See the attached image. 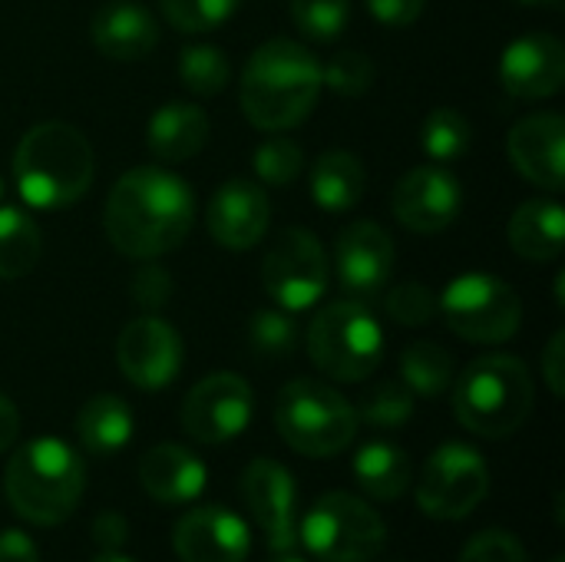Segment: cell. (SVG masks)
Here are the masks:
<instances>
[{"label": "cell", "instance_id": "obj_21", "mask_svg": "<svg viewBox=\"0 0 565 562\" xmlns=\"http://www.w3.org/2000/svg\"><path fill=\"white\" fill-rule=\"evenodd\" d=\"M89 36L103 56L119 60V63H132V60H142L156 50L159 23L142 3L113 0V3H103L96 10V17L89 23Z\"/></svg>", "mask_w": 565, "mask_h": 562}, {"label": "cell", "instance_id": "obj_14", "mask_svg": "<svg viewBox=\"0 0 565 562\" xmlns=\"http://www.w3.org/2000/svg\"><path fill=\"white\" fill-rule=\"evenodd\" d=\"M242 500L268 540L271 553L298 547V487L285 464L258 457L242 474Z\"/></svg>", "mask_w": 565, "mask_h": 562}, {"label": "cell", "instance_id": "obj_45", "mask_svg": "<svg viewBox=\"0 0 565 562\" xmlns=\"http://www.w3.org/2000/svg\"><path fill=\"white\" fill-rule=\"evenodd\" d=\"M17 434H20V414H17V404H13L7 394H0V454L13 447Z\"/></svg>", "mask_w": 565, "mask_h": 562}, {"label": "cell", "instance_id": "obj_36", "mask_svg": "<svg viewBox=\"0 0 565 562\" xmlns=\"http://www.w3.org/2000/svg\"><path fill=\"white\" fill-rule=\"evenodd\" d=\"M242 0H159L162 17L179 33H212L232 20Z\"/></svg>", "mask_w": 565, "mask_h": 562}, {"label": "cell", "instance_id": "obj_13", "mask_svg": "<svg viewBox=\"0 0 565 562\" xmlns=\"http://www.w3.org/2000/svg\"><path fill=\"white\" fill-rule=\"evenodd\" d=\"M334 272L344 298L371 305L394 275V238L377 222H351L334 238Z\"/></svg>", "mask_w": 565, "mask_h": 562}, {"label": "cell", "instance_id": "obj_29", "mask_svg": "<svg viewBox=\"0 0 565 562\" xmlns=\"http://www.w3.org/2000/svg\"><path fill=\"white\" fill-rule=\"evenodd\" d=\"M401 384L414 397H440L454 384V358L447 348L417 341L401 354Z\"/></svg>", "mask_w": 565, "mask_h": 562}, {"label": "cell", "instance_id": "obj_20", "mask_svg": "<svg viewBox=\"0 0 565 562\" xmlns=\"http://www.w3.org/2000/svg\"><path fill=\"white\" fill-rule=\"evenodd\" d=\"M513 169L540 189L563 192L565 185V119L559 113H533L507 136Z\"/></svg>", "mask_w": 565, "mask_h": 562}, {"label": "cell", "instance_id": "obj_9", "mask_svg": "<svg viewBox=\"0 0 565 562\" xmlns=\"http://www.w3.org/2000/svg\"><path fill=\"white\" fill-rule=\"evenodd\" d=\"M437 315H444L447 328L470 344H503L523 325V301L503 278L467 272L444 288Z\"/></svg>", "mask_w": 565, "mask_h": 562}, {"label": "cell", "instance_id": "obj_15", "mask_svg": "<svg viewBox=\"0 0 565 562\" xmlns=\"http://www.w3.org/2000/svg\"><path fill=\"white\" fill-rule=\"evenodd\" d=\"M182 338L159 315L132 318L116 341V364L122 378L142 391L169 388L182 371Z\"/></svg>", "mask_w": 565, "mask_h": 562}, {"label": "cell", "instance_id": "obj_3", "mask_svg": "<svg viewBox=\"0 0 565 562\" xmlns=\"http://www.w3.org/2000/svg\"><path fill=\"white\" fill-rule=\"evenodd\" d=\"M13 185L30 209H66L93 185L89 139L60 119L30 126L13 152Z\"/></svg>", "mask_w": 565, "mask_h": 562}, {"label": "cell", "instance_id": "obj_26", "mask_svg": "<svg viewBox=\"0 0 565 562\" xmlns=\"http://www.w3.org/2000/svg\"><path fill=\"white\" fill-rule=\"evenodd\" d=\"M132 431H136L132 411L116 394H96L76 414V437L96 457L119 454L132 441Z\"/></svg>", "mask_w": 565, "mask_h": 562}, {"label": "cell", "instance_id": "obj_46", "mask_svg": "<svg viewBox=\"0 0 565 562\" xmlns=\"http://www.w3.org/2000/svg\"><path fill=\"white\" fill-rule=\"evenodd\" d=\"M516 3H523V7H546V10L563 7V0H516Z\"/></svg>", "mask_w": 565, "mask_h": 562}, {"label": "cell", "instance_id": "obj_5", "mask_svg": "<svg viewBox=\"0 0 565 562\" xmlns=\"http://www.w3.org/2000/svg\"><path fill=\"white\" fill-rule=\"evenodd\" d=\"M533 401V374L513 354L477 358L454 384V414L460 427L483 441H503L516 434L530 421Z\"/></svg>", "mask_w": 565, "mask_h": 562}, {"label": "cell", "instance_id": "obj_22", "mask_svg": "<svg viewBox=\"0 0 565 562\" xmlns=\"http://www.w3.org/2000/svg\"><path fill=\"white\" fill-rule=\"evenodd\" d=\"M139 484L142 490L166 507H182L202 497L209 484L205 464L182 444H156L142 454L139 464Z\"/></svg>", "mask_w": 565, "mask_h": 562}, {"label": "cell", "instance_id": "obj_6", "mask_svg": "<svg viewBox=\"0 0 565 562\" xmlns=\"http://www.w3.org/2000/svg\"><path fill=\"white\" fill-rule=\"evenodd\" d=\"M358 411L324 381L298 378L281 388L275 401V427L281 441L311 460L344 454L358 437Z\"/></svg>", "mask_w": 565, "mask_h": 562}, {"label": "cell", "instance_id": "obj_12", "mask_svg": "<svg viewBox=\"0 0 565 562\" xmlns=\"http://www.w3.org/2000/svg\"><path fill=\"white\" fill-rule=\"evenodd\" d=\"M255 411V394L245 378L232 371H215L202 378L182 401V431L199 444H228L248 424Z\"/></svg>", "mask_w": 565, "mask_h": 562}, {"label": "cell", "instance_id": "obj_16", "mask_svg": "<svg viewBox=\"0 0 565 562\" xmlns=\"http://www.w3.org/2000/svg\"><path fill=\"white\" fill-rule=\"evenodd\" d=\"M391 209L394 219L417 235L444 232L457 222L463 209V182L447 166H417L397 179L391 192Z\"/></svg>", "mask_w": 565, "mask_h": 562}, {"label": "cell", "instance_id": "obj_4", "mask_svg": "<svg viewBox=\"0 0 565 562\" xmlns=\"http://www.w3.org/2000/svg\"><path fill=\"white\" fill-rule=\"evenodd\" d=\"M83 457L60 437H36L10 454L3 497L10 510L33 527H60L83 500Z\"/></svg>", "mask_w": 565, "mask_h": 562}, {"label": "cell", "instance_id": "obj_33", "mask_svg": "<svg viewBox=\"0 0 565 562\" xmlns=\"http://www.w3.org/2000/svg\"><path fill=\"white\" fill-rule=\"evenodd\" d=\"M248 341L252 351L262 358H288L298 348V321L285 308H265L255 311L248 321Z\"/></svg>", "mask_w": 565, "mask_h": 562}, {"label": "cell", "instance_id": "obj_19", "mask_svg": "<svg viewBox=\"0 0 565 562\" xmlns=\"http://www.w3.org/2000/svg\"><path fill=\"white\" fill-rule=\"evenodd\" d=\"M268 222H271L268 192L248 179H232V182L218 185L209 202V212H205L209 235L215 238V245H222L228 252L255 248L265 238Z\"/></svg>", "mask_w": 565, "mask_h": 562}, {"label": "cell", "instance_id": "obj_28", "mask_svg": "<svg viewBox=\"0 0 565 562\" xmlns=\"http://www.w3.org/2000/svg\"><path fill=\"white\" fill-rule=\"evenodd\" d=\"M43 255V232L30 212L17 205H0V278H26Z\"/></svg>", "mask_w": 565, "mask_h": 562}, {"label": "cell", "instance_id": "obj_1", "mask_svg": "<svg viewBox=\"0 0 565 562\" xmlns=\"http://www.w3.org/2000/svg\"><path fill=\"white\" fill-rule=\"evenodd\" d=\"M195 222L189 182L162 166H139L119 176L103 205V229L126 258L152 262L175 252Z\"/></svg>", "mask_w": 565, "mask_h": 562}, {"label": "cell", "instance_id": "obj_17", "mask_svg": "<svg viewBox=\"0 0 565 562\" xmlns=\"http://www.w3.org/2000/svg\"><path fill=\"white\" fill-rule=\"evenodd\" d=\"M500 83L516 99H550L565 86V46L553 33H523L500 56Z\"/></svg>", "mask_w": 565, "mask_h": 562}, {"label": "cell", "instance_id": "obj_8", "mask_svg": "<svg viewBox=\"0 0 565 562\" xmlns=\"http://www.w3.org/2000/svg\"><path fill=\"white\" fill-rule=\"evenodd\" d=\"M298 540L321 562H371L387 547V527L361 497L331 490L298 520Z\"/></svg>", "mask_w": 565, "mask_h": 562}, {"label": "cell", "instance_id": "obj_25", "mask_svg": "<svg viewBox=\"0 0 565 562\" xmlns=\"http://www.w3.org/2000/svg\"><path fill=\"white\" fill-rule=\"evenodd\" d=\"M367 189V172L354 152L331 149L311 166V199L328 215H344L358 209Z\"/></svg>", "mask_w": 565, "mask_h": 562}, {"label": "cell", "instance_id": "obj_32", "mask_svg": "<svg viewBox=\"0 0 565 562\" xmlns=\"http://www.w3.org/2000/svg\"><path fill=\"white\" fill-rule=\"evenodd\" d=\"M414 417V394L401 381H381L377 388L367 391L358 421L377 431H401Z\"/></svg>", "mask_w": 565, "mask_h": 562}, {"label": "cell", "instance_id": "obj_35", "mask_svg": "<svg viewBox=\"0 0 565 562\" xmlns=\"http://www.w3.org/2000/svg\"><path fill=\"white\" fill-rule=\"evenodd\" d=\"M295 26L318 43H331L348 30L351 0H291Z\"/></svg>", "mask_w": 565, "mask_h": 562}, {"label": "cell", "instance_id": "obj_49", "mask_svg": "<svg viewBox=\"0 0 565 562\" xmlns=\"http://www.w3.org/2000/svg\"><path fill=\"white\" fill-rule=\"evenodd\" d=\"M0 205H3V179H0Z\"/></svg>", "mask_w": 565, "mask_h": 562}, {"label": "cell", "instance_id": "obj_43", "mask_svg": "<svg viewBox=\"0 0 565 562\" xmlns=\"http://www.w3.org/2000/svg\"><path fill=\"white\" fill-rule=\"evenodd\" d=\"M543 378H546V384H550V391L556 394V397H563L565 391V335L563 331H556L553 338H550V344H546V354H543Z\"/></svg>", "mask_w": 565, "mask_h": 562}, {"label": "cell", "instance_id": "obj_7", "mask_svg": "<svg viewBox=\"0 0 565 562\" xmlns=\"http://www.w3.org/2000/svg\"><path fill=\"white\" fill-rule=\"evenodd\" d=\"M308 358L321 374L341 384L367 381L384 361V331L367 305L341 298L324 305L305 335Z\"/></svg>", "mask_w": 565, "mask_h": 562}, {"label": "cell", "instance_id": "obj_40", "mask_svg": "<svg viewBox=\"0 0 565 562\" xmlns=\"http://www.w3.org/2000/svg\"><path fill=\"white\" fill-rule=\"evenodd\" d=\"M172 298V275L162 265H142L132 278V301L142 308H162Z\"/></svg>", "mask_w": 565, "mask_h": 562}, {"label": "cell", "instance_id": "obj_38", "mask_svg": "<svg viewBox=\"0 0 565 562\" xmlns=\"http://www.w3.org/2000/svg\"><path fill=\"white\" fill-rule=\"evenodd\" d=\"M384 308H387L391 321H397L404 328H424L437 315V295L420 282H407V285H397L394 291H387Z\"/></svg>", "mask_w": 565, "mask_h": 562}, {"label": "cell", "instance_id": "obj_34", "mask_svg": "<svg viewBox=\"0 0 565 562\" xmlns=\"http://www.w3.org/2000/svg\"><path fill=\"white\" fill-rule=\"evenodd\" d=\"M252 166H255V176L265 185L281 189V185H291L301 176V169H305V149L295 139H288V136H268L255 149Z\"/></svg>", "mask_w": 565, "mask_h": 562}, {"label": "cell", "instance_id": "obj_48", "mask_svg": "<svg viewBox=\"0 0 565 562\" xmlns=\"http://www.w3.org/2000/svg\"><path fill=\"white\" fill-rule=\"evenodd\" d=\"M271 562H308V560H301V556L291 550V553H271Z\"/></svg>", "mask_w": 565, "mask_h": 562}, {"label": "cell", "instance_id": "obj_50", "mask_svg": "<svg viewBox=\"0 0 565 562\" xmlns=\"http://www.w3.org/2000/svg\"><path fill=\"white\" fill-rule=\"evenodd\" d=\"M553 562H565V560H563V556H556V560H553Z\"/></svg>", "mask_w": 565, "mask_h": 562}, {"label": "cell", "instance_id": "obj_10", "mask_svg": "<svg viewBox=\"0 0 565 562\" xmlns=\"http://www.w3.org/2000/svg\"><path fill=\"white\" fill-rule=\"evenodd\" d=\"M490 494V464L470 444H440L417 480V507L434 520H467Z\"/></svg>", "mask_w": 565, "mask_h": 562}, {"label": "cell", "instance_id": "obj_39", "mask_svg": "<svg viewBox=\"0 0 565 562\" xmlns=\"http://www.w3.org/2000/svg\"><path fill=\"white\" fill-rule=\"evenodd\" d=\"M457 562H530L523 543L513 537V533H503V530H483L477 533Z\"/></svg>", "mask_w": 565, "mask_h": 562}, {"label": "cell", "instance_id": "obj_41", "mask_svg": "<svg viewBox=\"0 0 565 562\" xmlns=\"http://www.w3.org/2000/svg\"><path fill=\"white\" fill-rule=\"evenodd\" d=\"M364 3H367L371 17L377 23L391 26V30H401V26L417 23L420 13H424V7H427V0H364Z\"/></svg>", "mask_w": 565, "mask_h": 562}, {"label": "cell", "instance_id": "obj_18", "mask_svg": "<svg viewBox=\"0 0 565 562\" xmlns=\"http://www.w3.org/2000/svg\"><path fill=\"white\" fill-rule=\"evenodd\" d=\"M172 547L182 562H245L252 530L225 507H195L175 523Z\"/></svg>", "mask_w": 565, "mask_h": 562}, {"label": "cell", "instance_id": "obj_27", "mask_svg": "<svg viewBox=\"0 0 565 562\" xmlns=\"http://www.w3.org/2000/svg\"><path fill=\"white\" fill-rule=\"evenodd\" d=\"M358 487L381 500V503H394L411 490V457L387 441H371L354 454V467H351Z\"/></svg>", "mask_w": 565, "mask_h": 562}, {"label": "cell", "instance_id": "obj_11", "mask_svg": "<svg viewBox=\"0 0 565 562\" xmlns=\"http://www.w3.org/2000/svg\"><path fill=\"white\" fill-rule=\"evenodd\" d=\"M262 285L285 311H308L328 288V255L315 232L281 229L262 258Z\"/></svg>", "mask_w": 565, "mask_h": 562}, {"label": "cell", "instance_id": "obj_42", "mask_svg": "<svg viewBox=\"0 0 565 562\" xmlns=\"http://www.w3.org/2000/svg\"><path fill=\"white\" fill-rule=\"evenodd\" d=\"M93 540L103 553H113V550H122L126 540H129V523L122 513H99L93 520Z\"/></svg>", "mask_w": 565, "mask_h": 562}, {"label": "cell", "instance_id": "obj_23", "mask_svg": "<svg viewBox=\"0 0 565 562\" xmlns=\"http://www.w3.org/2000/svg\"><path fill=\"white\" fill-rule=\"evenodd\" d=\"M507 238L526 262H556L565 252V209L553 199L523 202L510 215Z\"/></svg>", "mask_w": 565, "mask_h": 562}, {"label": "cell", "instance_id": "obj_37", "mask_svg": "<svg viewBox=\"0 0 565 562\" xmlns=\"http://www.w3.org/2000/svg\"><path fill=\"white\" fill-rule=\"evenodd\" d=\"M321 83L338 96H364L374 83V60L361 50H341L321 66Z\"/></svg>", "mask_w": 565, "mask_h": 562}, {"label": "cell", "instance_id": "obj_47", "mask_svg": "<svg viewBox=\"0 0 565 562\" xmlns=\"http://www.w3.org/2000/svg\"><path fill=\"white\" fill-rule=\"evenodd\" d=\"M89 562H136V560H129V556H122L119 550H113V553H99L96 560H89Z\"/></svg>", "mask_w": 565, "mask_h": 562}, {"label": "cell", "instance_id": "obj_31", "mask_svg": "<svg viewBox=\"0 0 565 562\" xmlns=\"http://www.w3.org/2000/svg\"><path fill=\"white\" fill-rule=\"evenodd\" d=\"M179 76L185 83L189 93L195 96H218L228 79H232V66L225 50L199 43V46H185L179 56Z\"/></svg>", "mask_w": 565, "mask_h": 562}, {"label": "cell", "instance_id": "obj_2", "mask_svg": "<svg viewBox=\"0 0 565 562\" xmlns=\"http://www.w3.org/2000/svg\"><path fill=\"white\" fill-rule=\"evenodd\" d=\"M321 63L298 40L275 36L262 43L242 73L238 103L262 132H285L305 123L321 96Z\"/></svg>", "mask_w": 565, "mask_h": 562}, {"label": "cell", "instance_id": "obj_44", "mask_svg": "<svg viewBox=\"0 0 565 562\" xmlns=\"http://www.w3.org/2000/svg\"><path fill=\"white\" fill-rule=\"evenodd\" d=\"M0 562H40L36 543L23 530L0 533Z\"/></svg>", "mask_w": 565, "mask_h": 562}, {"label": "cell", "instance_id": "obj_30", "mask_svg": "<svg viewBox=\"0 0 565 562\" xmlns=\"http://www.w3.org/2000/svg\"><path fill=\"white\" fill-rule=\"evenodd\" d=\"M473 142V126L470 119L454 109V106H440L434 109L427 119H424V129H420V149L430 162L437 166H447V162H457L467 156Z\"/></svg>", "mask_w": 565, "mask_h": 562}, {"label": "cell", "instance_id": "obj_24", "mask_svg": "<svg viewBox=\"0 0 565 562\" xmlns=\"http://www.w3.org/2000/svg\"><path fill=\"white\" fill-rule=\"evenodd\" d=\"M209 142V116L195 103H166L149 116L146 146L159 162H185Z\"/></svg>", "mask_w": 565, "mask_h": 562}]
</instances>
